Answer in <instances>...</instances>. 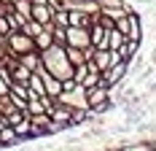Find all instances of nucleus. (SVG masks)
Instances as JSON below:
<instances>
[{"instance_id": "obj_1", "label": "nucleus", "mask_w": 156, "mask_h": 151, "mask_svg": "<svg viewBox=\"0 0 156 151\" xmlns=\"http://www.w3.org/2000/svg\"><path fill=\"white\" fill-rule=\"evenodd\" d=\"M41 62H43V70L51 76H57V78H62V81H67V78H73V65H70V60H67V54H65V46L54 43L48 46L46 51H41Z\"/></svg>"}, {"instance_id": "obj_2", "label": "nucleus", "mask_w": 156, "mask_h": 151, "mask_svg": "<svg viewBox=\"0 0 156 151\" xmlns=\"http://www.w3.org/2000/svg\"><path fill=\"white\" fill-rule=\"evenodd\" d=\"M3 43H5V49H8V54H14V57H19V54H27V51H35V41H32L24 30L8 32V35L3 38Z\"/></svg>"}, {"instance_id": "obj_3", "label": "nucleus", "mask_w": 156, "mask_h": 151, "mask_svg": "<svg viewBox=\"0 0 156 151\" xmlns=\"http://www.w3.org/2000/svg\"><path fill=\"white\" fill-rule=\"evenodd\" d=\"M126 73H129V62L119 60V62H113L108 70L102 73V84H105V87H116V84L126 81Z\"/></svg>"}, {"instance_id": "obj_4", "label": "nucleus", "mask_w": 156, "mask_h": 151, "mask_svg": "<svg viewBox=\"0 0 156 151\" xmlns=\"http://www.w3.org/2000/svg\"><path fill=\"white\" fill-rule=\"evenodd\" d=\"M65 46H76V49H89L92 46V32L89 27H67V41Z\"/></svg>"}, {"instance_id": "obj_5", "label": "nucleus", "mask_w": 156, "mask_h": 151, "mask_svg": "<svg viewBox=\"0 0 156 151\" xmlns=\"http://www.w3.org/2000/svg\"><path fill=\"white\" fill-rule=\"evenodd\" d=\"M41 76H43V87H46V94L51 97V100H57L59 94H62V78H57V76H51V73H46L43 68H41Z\"/></svg>"}, {"instance_id": "obj_6", "label": "nucleus", "mask_w": 156, "mask_h": 151, "mask_svg": "<svg viewBox=\"0 0 156 151\" xmlns=\"http://www.w3.org/2000/svg\"><path fill=\"white\" fill-rule=\"evenodd\" d=\"M19 62H22L24 68H30L32 73L43 68V62H41V51H38V49H35V51H27V54H19Z\"/></svg>"}, {"instance_id": "obj_7", "label": "nucleus", "mask_w": 156, "mask_h": 151, "mask_svg": "<svg viewBox=\"0 0 156 151\" xmlns=\"http://www.w3.org/2000/svg\"><path fill=\"white\" fill-rule=\"evenodd\" d=\"M65 54H67V60H70L73 68H78V65H83V62L89 60L86 49H76V46H65Z\"/></svg>"}, {"instance_id": "obj_8", "label": "nucleus", "mask_w": 156, "mask_h": 151, "mask_svg": "<svg viewBox=\"0 0 156 151\" xmlns=\"http://www.w3.org/2000/svg\"><path fill=\"white\" fill-rule=\"evenodd\" d=\"M32 41H35V49H38V51H46L48 46H54V35H51V24H48V27H46L43 32H41V35H35Z\"/></svg>"}, {"instance_id": "obj_9", "label": "nucleus", "mask_w": 156, "mask_h": 151, "mask_svg": "<svg viewBox=\"0 0 156 151\" xmlns=\"http://www.w3.org/2000/svg\"><path fill=\"white\" fill-rule=\"evenodd\" d=\"M124 41H126V35H121L116 27H110V30H108V49H110V51H119V49L124 46Z\"/></svg>"}, {"instance_id": "obj_10", "label": "nucleus", "mask_w": 156, "mask_h": 151, "mask_svg": "<svg viewBox=\"0 0 156 151\" xmlns=\"http://www.w3.org/2000/svg\"><path fill=\"white\" fill-rule=\"evenodd\" d=\"M57 27H70V16H67V8H54V19H51Z\"/></svg>"}, {"instance_id": "obj_11", "label": "nucleus", "mask_w": 156, "mask_h": 151, "mask_svg": "<svg viewBox=\"0 0 156 151\" xmlns=\"http://www.w3.org/2000/svg\"><path fill=\"white\" fill-rule=\"evenodd\" d=\"M100 8H121V6H126V0H94Z\"/></svg>"}, {"instance_id": "obj_12", "label": "nucleus", "mask_w": 156, "mask_h": 151, "mask_svg": "<svg viewBox=\"0 0 156 151\" xmlns=\"http://www.w3.org/2000/svg\"><path fill=\"white\" fill-rule=\"evenodd\" d=\"M8 32H11V24H8V19H5V16L0 14V38H5Z\"/></svg>"}]
</instances>
